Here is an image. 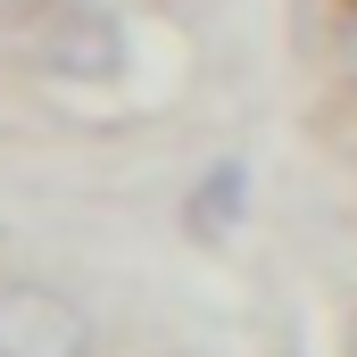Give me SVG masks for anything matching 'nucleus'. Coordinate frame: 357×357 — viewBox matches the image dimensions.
Returning <instances> with one entry per match:
<instances>
[{
	"label": "nucleus",
	"instance_id": "f257e3e1",
	"mask_svg": "<svg viewBox=\"0 0 357 357\" xmlns=\"http://www.w3.org/2000/svg\"><path fill=\"white\" fill-rule=\"evenodd\" d=\"M0 357H91V316L59 282H0Z\"/></svg>",
	"mask_w": 357,
	"mask_h": 357
},
{
	"label": "nucleus",
	"instance_id": "f03ea898",
	"mask_svg": "<svg viewBox=\"0 0 357 357\" xmlns=\"http://www.w3.org/2000/svg\"><path fill=\"white\" fill-rule=\"evenodd\" d=\"M341 67H349V84H357V8H349V33H341Z\"/></svg>",
	"mask_w": 357,
	"mask_h": 357
}]
</instances>
